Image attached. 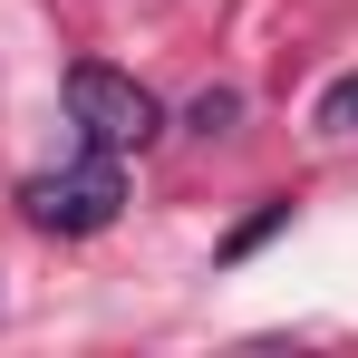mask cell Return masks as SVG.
I'll return each instance as SVG.
<instances>
[{
  "instance_id": "6da1fadb",
  "label": "cell",
  "mask_w": 358,
  "mask_h": 358,
  "mask_svg": "<svg viewBox=\"0 0 358 358\" xmlns=\"http://www.w3.org/2000/svg\"><path fill=\"white\" fill-rule=\"evenodd\" d=\"M68 117H78V136H87L97 155H126V145H155V136H165V107H155L126 68H107V59L68 68Z\"/></svg>"
},
{
  "instance_id": "7a4b0ae2",
  "label": "cell",
  "mask_w": 358,
  "mask_h": 358,
  "mask_svg": "<svg viewBox=\"0 0 358 358\" xmlns=\"http://www.w3.org/2000/svg\"><path fill=\"white\" fill-rule=\"evenodd\" d=\"M117 203H126L117 155H78V165H49V175L20 184V213H29L39 233H107Z\"/></svg>"
},
{
  "instance_id": "3957f363",
  "label": "cell",
  "mask_w": 358,
  "mask_h": 358,
  "mask_svg": "<svg viewBox=\"0 0 358 358\" xmlns=\"http://www.w3.org/2000/svg\"><path fill=\"white\" fill-rule=\"evenodd\" d=\"M310 126H320L329 145H349V136H358V68H339V78L320 87V107H310Z\"/></svg>"
},
{
  "instance_id": "277c9868",
  "label": "cell",
  "mask_w": 358,
  "mask_h": 358,
  "mask_svg": "<svg viewBox=\"0 0 358 358\" xmlns=\"http://www.w3.org/2000/svg\"><path fill=\"white\" fill-rule=\"evenodd\" d=\"M281 223H291V194H271V203H262L252 223H233V233H223V262H252V252L281 233Z\"/></svg>"
},
{
  "instance_id": "5b68a950",
  "label": "cell",
  "mask_w": 358,
  "mask_h": 358,
  "mask_svg": "<svg viewBox=\"0 0 358 358\" xmlns=\"http://www.w3.org/2000/svg\"><path fill=\"white\" fill-rule=\"evenodd\" d=\"M184 126H194V136H233L242 126V87H203V97L184 107Z\"/></svg>"
}]
</instances>
